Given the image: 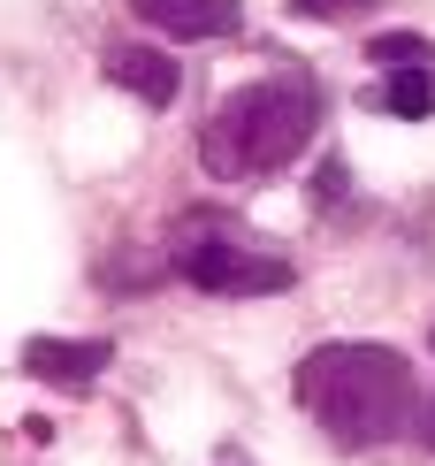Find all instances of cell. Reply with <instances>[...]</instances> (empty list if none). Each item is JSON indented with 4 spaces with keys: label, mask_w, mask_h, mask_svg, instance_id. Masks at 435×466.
Here are the masks:
<instances>
[{
    "label": "cell",
    "mask_w": 435,
    "mask_h": 466,
    "mask_svg": "<svg viewBox=\"0 0 435 466\" xmlns=\"http://www.w3.org/2000/svg\"><path fill=\"white\" fill-rule=\"evenodd\" d=\"M100 76L123 85L130 100H146V107H168L176 92H184V69H176V54H161V46H107Z\"/></svg>",
    "instance_id": "6"
},
{
    "label": "cell",
    "mask_w": 435,
    "mask_h": 466,
    "mask_svg": "<svg viewBox=\"0 0 435 466\" xmlns=\"http://www.w3.org/2000/svg\"><path fill=\"white\" fill-rule=\"evenodd\" d=\"M321 130V85L306 69H275L237 85L199 130V161L214 177H283Z\"/></svg>",
    "instance_id": "2"
},
{
    "label": "cell",
    "mask_w": 435,
    "mask_h": 466,
    "mask_svg": "<svg viewBox=\"0 0 435 466\" xmlns=\"http://www.w3.org/2000/svg\"><path fill=\"white\" fill-rule=\"evenodd\" d=\"M24 367L38 382H62V390H85L115 367V344L107 337H31L24 344Z\"/></svg>",
    "instance_id": "4"
},
{
    "label": "cell",
    "mask_w": 435,
    "mask_h": 466,
    "mask_svg": "<svg viewBox=\"0 0 435 466\" xmlns=\"http://www.w3.org/2000/svg\"><path fill=\"white\" fill-rule=\"evenodd\" d=\"M290 398L298 413L344 451H374V443L405 436L420 413V375L398 344H367V337H336L290 367Z\"/></svg>",
    "instance_id": "1"
},
{
    "label": "cell",
    "mask_w": 435,
    "mask_h": 466,
    "mask_svg": "<svg viewBox=\"0 0 435 466\" xmlns=\"http://www.w3.org/2000/svg\"><path fill=\"white\" fill-rule=\"evenodd\" d=\"M367 54H374L382 69H428V62H435V46H428V38H412V31H382Z\"/></svg>",
    "instance_id": "8"
},
{
    "label": "cell",
    "mask_w": 435,
    "mask_h": 466,
    "mask_svg": "<svg viewBox=\"0 0 435 466\" xmlns=\"http://www.w3.org/2000/svg\"><path fill=\"white\" fill-rule=\"evenodd\" d=\"M168 268H176L184 283H199L207 299H268V290H290V276H298L283 252L245 245L237 229H207V238H199V222L176 238Z\"/></svg>",
    "instance_id": "3"
},
{
    "label": "cell",
    "mask_w": 435,
    "mask_h": 466,
    "mask_svg": "<svg viewBox=\"0 0 435 466\" xmlns=\"http://www.w3.org/2000/svg\"><path fill=\"white\" fill-rule=\"evenodd\" d=\"M367 107L374 115H398V123H428V115H435V76L428 69H389L382 85L367 92Z\"/></svg>",
    "instance_id": "7"
},
{
    "label": "cell",
    "mask_w": 435,
    "mask_h": 466,
    "mask_svg": "<svg viewBox=\"0 0 435 466\" xmlns=\"http://www.w3.org/2000/svg\"><path fill=\"white\" fill-rule=\"evenodd\" d=\"M428 443H435V405H428Z\"/></svg>",
    "instance_id": "10"
},
{
    "label": "cell",
    "mask_w": 435,
    "mask_h": 466,
    "mask_svg": "<svg viewBox=\"0 0 435 466\" xmlns=\"http://www.w3.org/2000/svg\"><path fill=\"white\" fill-rule=\"evenodd\" d=\"M298 15H313V24H336V15H351V8H367V0H290Z\"/></svg>",
    "instance_id": "9"
},
{
    "label": "cell",
    "mask_w": 435,
    "mask_h": 466,
    "mask_svg": "<svg viewBox=\"0 0 435 466\" xmlns=\"http://www.w3.org/2000/svg\"><path fill=\"white\" fill-rule=\"evenodd\" d=\"M130 15L161 38H229L245 24V0H130Z\"/></svg>",
    "instance_id": "5"
}]
</instances>
